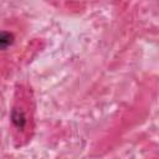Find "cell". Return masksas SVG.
<instances>
[{
	"mask_svg": "<svg viewBox=\"0 0 159 159\" xmlns=\"http://www.w3.org/2000/svg\"><path fill=\"white\" fill-rule=\"evenodd\" d=\"M11 122L17 129H24L26 125V114L22 109H12L11 112Z\"/></svg>",
	"mask_w": 159,
	"mask_h": 159,
	"instance_id": "obj_1",
	"label": "cell"
},
{
	"mask_svg": "<svg viewBox=\"0 0 159 159\" xmlns=\"http://www.w3.org/2000/svg\"><path fill=\"white\" fill-rule=\"evenodd\" d=\"M14 43V35L7 32V31H1L0 30V51L6 50Z\"/></svg>",
	"mask_w": 159,
	"mask_h": 159,
	"instance_id": "obj_2",
	"label": "cell"
}]
</instances>
